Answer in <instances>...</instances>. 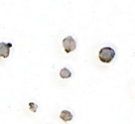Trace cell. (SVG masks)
<instances>
[{
	"mask_svg": "<svg viewBox=\"0 0 135 124\" xmlns=\"http://www.w3.org/2000/svg\"><path fill=\"white\" fill-rule=\"evenodd\" d=\"M115 56V51L113 48L110 47H103L99 52V59L102 63H111Z\"/></svg>",
	"mask_w": 135,
	"mask_h": 124,
	"instance_id": "obj_1",
	"label": "cell"
},
{
	"mask_svg": "<svg viewBox=\"0 0 135 124\" xmlns=\"http://www.w3.org/2000/svg\"><path fill=\"white\" fill-rule=\"evenodd\" d=\"M62 45L66 53H70L76 49V42L71 36H69L65 39H63Z\"/></svg>",
	"mask_w": 135,
	"mask_h": 124,
	"instance_id": "obj_2",
	"label": "cell"
},
{
	"mask_svg": "<svg viewBox=\"0 0 135 124\" xmlns=\"http://www.w3.org/2000/svg\"><path fill=\"white\" fill-rule=\"evenodd\" d=\"M12 47L10 43H0V57L7 58L9 55V49Z\"/></svg>",
	"mask_w": 135,
	"mask_h": 124,
	"instance_id": "obj_3",
	"label": "cell"
},
{
	"mask_svg": "<svg viewBox=\"0 0 135 124\" xmlns=\"http://www.w3.org/2000/svg\"><path fill=\"white\" fill-rule=\"evenodd\" d=\"M60 119L62 120H63L64 122H68V121H70L72 120L73 119V115L69 112V111H66V110H64L61 112L60 114Z\"/></svg>",
	"mask_w": 135,
	"mask_h": 124,
	"instance_id": "obj_4",
	"label": "cell"
},
{
	"mask_svg": "<svg viewBox=\"0 0 135 124\" xmlns=\"http://www.w3.org/2000/svg\"><path fill=\"white\" fill-rule=\"evenodd\" d=\"M60 77L63 79L69 78L71 77V72L67 68H63L60 70Z\"/></svg>",
	"mask_w": 135,
	"mask_h": 124,
	"instance_id": "obj_5",
	"label": "cell"
}]
</instances>
